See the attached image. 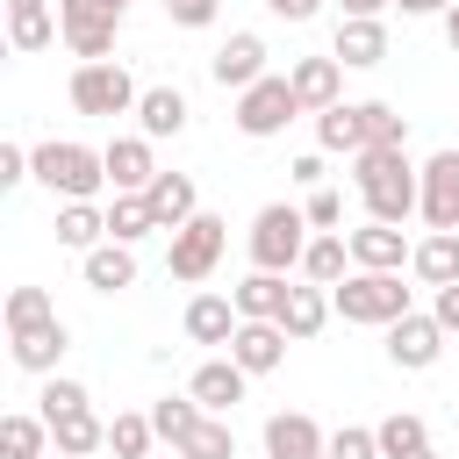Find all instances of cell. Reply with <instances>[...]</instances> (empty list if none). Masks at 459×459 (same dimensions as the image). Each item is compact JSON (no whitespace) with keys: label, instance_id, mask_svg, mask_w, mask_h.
I'll use <instances>...</instances> for the list:
<instances>
[{"label":"cell","instance_id":"cell-1","mask_svg":"<svg viewBox=\"0 0 459 459\" xmlns=\"http://www.w3.org/2000/svg\"><path fill=\"white\" fill-rule=\"evenodd\" d=\"M351 186L366 201V222H409L423 208V172L409 165V151H359L351 158Z\"/></svg>","mask_w":459,"mask_h":459},{"label":"cell","instance_id":"cell-2","mask_svg":"<svg viewBox=\"0 0 459 459\" xmlns=\"http://www.w3.org/2000/svg\"><path fill=\"white\" fill-rule=\"evenodd\" d=\"M29 165H36V179H43L57 201H93V194L108 186V165H100V151H93V143H72V136H50V143H36V151H29Z\"/></svg>","mask_w":459,"mask_h":459},{"label":"cell","instance_id":"cell-3","mask_svg":"<svg viewBox=\"0 0 459 459\" xmlns=\"http://www.w3.org/2000/svg\"><path fill=\"white\" fill-rule=\"evenodd\" d=\"M244 244H251V273H294L308 258V215L287 208V201H265L251 215V237Z\"/></svg>","mask_w":459,"mask_h":459},{"label":"cell","instance_id":"cell-4","mask_svg":"<svg viewBox=\"0 0 459 459\" xmlns=\"http://www.w3.org/2000/svg\"><path fill=\"white\" fill-rule=\"evenodd\" d=\"M330 308H337L344 323H373V330H387V323L409 316V287H402V273H351L344 287H330Z\"/></svg>","mask_w":459,"mask_h":459},{"label":"cell","instance_id":"cell-5","mask_svg":"<svg viewBox=\"0 0 459 459\" xmlns=\"http://www.w3.org/2000/svg\"><path fill=\"white\" fill-rule=\"evenodd\" d=\"M57 29H65V50L79 65H108V50L122 36V7H108V0H57Z\"/></svg>","mask_w":459,"mask_h":459},{"label":"cell","instance_id":"cell-6","mask_svg":"<svg viewBox=\"0 0 459 459\" xmlns=\"http://www.w3.org/2000/svg\"><path fill=\"white\" fill-rule=\"evenodd\" d=\"M222 244H230V222L222 215H194L186 230H172V251H165V273L172 280H186V287H201L208 273H215V258H222Z\"/></svg>","mask_w":459,"mask_h":459},{"label":"cell","instance_id":"cell-7","mask_svg":"<svg viewBox=\"0 0 459 459\" xmlns=\"http://www.w3.org/2000/svg\"><path fill=\"white\" fill-rule=\"evenodd\" d=\"M294 115H301V100H294V79H287V72H265L251 93H237V129H244L251 143L280 136Z\"/></svg>","mask_w":459,"mask_h":459},{"label":"cell","instance_id":"cell-8","mask_svg":"<svg viewBox=\"0 0 459 459\" xmlns=\"http://www.w3.org/2000/svg\"><path fill=\"white\" fill-rule=\"evenodd\" d=\"M136 100H143V86H136L115 57L72 72V108H79V115H136Z\"/></svg>","mask_w":459,"mask_h":459},{"label":"cell","instance_id":"cell-9","mask_svg":"<svg viewBox=\"0 0 459 459\" xmlns=\"http://www.w3.org/2000/svg\"><path fill=\"white\" fill-rule=\"evenodd\" d=\"M208 79H215L222 93H251V86L265 79V36H258V29L222 36V43H215V57H208Z\"/></svg>","mask_w":459,"mask_h":459},{"label":"cell","instance_id":"cell-10","mask_svg":"<svg viewBox=\"0 0 459 459\" xmlns=\"http://www.w3.org/2000/svg\"><path fill=\"white\" fill-rule=\"evenodd\" d=\"M387 359L402 366V373H430L437 359H445V330H437V316H402V323H387Z\"/></svg>","mask_w":459,"mask_h":459},{"label":"cell","instance_id":"cell-11","mask_svg":"<svg viewBox=\"0 0 459 459\" xmlns=\"http://www.w3.org/2000/svg\"><path fill=\"white\" fill-rule=\"evenodd\" d=\"M265 459H330V430L301 409L265 416Z\"/></svg>","mask_w":459,"mask_h":459},{"label":"cell","instance_id":"cell-12","mask_svg":"<svg viewBox=\"0 0 459 459\" xmlns=\"http://www.w3.org/2000/svg\"><path fill=\"white\" fill-rule=\"evenodd\" d=\"M7 351H14V366H22V373L50 380V373H57V359L72 351V330L50 316V323H29V330H7Z\"/></svg>","mask_w":459,"mask_h":459},{"label":"cell","instance_id":"cell-13","mask_svg":"<svg viewBox=\"0 0 459 459\" xmlns=\"http://www.w3.org/2000/svg\"><path fill=\"white\" fill-rule=\"evenodd\" d=\"M287 79H294V100H301V115L344 108V65H337V57H294V65H287Z\"/></svg>","mask_w":459,"mask_h":459},{"label":"cell","instance_id":"cell-14","mask_svg":"<svg viewBox=\"0 0 459 459\" xmlns=\"http://www.w3.org/2000/svg\"><path fill=\"white\" fill-rule=\"evenodd\" d=\"M344 244H351V265H359V273H402V265H409V251H416L394 222H359Z\"/></svg>","mask_w":459,"mask_h":459},{"label":"cell","instance_id":"cell-15","mask_svg":"<svg viewBox=\"0 0 459 459\" xmlns=\"http://www.w3.org/2000/svg\"><path fill=\"white\" fill-rule=\"evenodd\" d=\"M430 230H459V151H437L423 165V208H416Z\"/></svg>","mask_w":459,"mask_h":459},{"label":"cell","instance_id":"cell-16","mask_svg":"<svg viewBox=\"0 0 459 459\" xmlns=\"http://www.w3.org/2000/svg\"><path fill=\"white\" fill-rule=\"evenodd\" d=\"M244 387H251V373H244L237 359H208V366H194V380H186V394H194L208 416H230V409L244 402Z\"/></svg>","mask_w":459,"mask_h":459},{"label":"cell","instance_id":"cell-17","mask_svg":"<svg viewBox=\"0 0 459 459\" xmlns=\"http://www.w3.org/2000/svg\"><path fill=\"white\" fill-rule=\"evenodd\" d=\"M100 165H108V186H115V194H143V186L158 179L151 136H115V143L100 151Z\"/></svg>","mask_w":459,"mask_h":459},{"label":"cell","instance_id":"cell-18","mask_svg":"<svg viewBox=\"0 0 459 459\" xmlns=\"http://www.w3.org/2000/svg\"><path fill=\"white\" fill-rule=\"evenodd\" d=\"M143 201H151V215H158V230L172 237V230H186L194 215H201V186L186 179V172H158L151 186H143Z\"/></svg>","mask_w":459,"mask_h":459},{"label":"cell","instance_id":"cell-19","mask_svg":"<svg viewBox=\"0 0 459 459\" xmlns=\"http://www.w3.org/2000/svg\"><path fill=\"white\" fill-rule=\"evenodd\" d=\"M186 93L179 86H143V100H136V136H151V143H165V136H179L186 129Z\"/></svg>","mask_w":459,"mask_h":459},{"label":"cell","instance_id":"cell-20","mask_svg":"<svg viewBox=\"0 0 459 459\" xmlns=\"http://www.w3.org/2000/svg\"><path fill=\"white\" fill-rule=\"evenodd\" d=\"M287 330L280 323H237V337H230V359L244 366V373H273L280 359H287Z\"/></svg>","mask_w":459,"mask_h":459},{"label":"cell","instance_id":"cell-21","mask_svg":"<svg viewBox=\"0 0 459 459\" xmlns=\"http://www.w3.org/2000/svg\"><path fill=\"white\" fill-rule=\"evenodd\" d=\"M330 57L351 65V72H373V65L387 57V22H344V14H337V43H330Z\"/></svg>","mask_w":459,"mask_h":459},{"label":"cell","instance_id":"cell-22","mask_svg":"<svg viewBox=\"0 0 459 459\" xmlns=\"http://www.w3.org/2000/svg\"><path fill=\"white\" fill-rule=\"evenodd\" d=\"M79 273H86V287L93 294H122V287H136V244H100V251H86L79 258Z\"/></svg>","mask_w":459,"mask_h":459},{"label":"cell","instance_id":"cell-23","mask_svg":"<svg viewBox=\"0 0 459 459\" xmlns=\"http://www.w3.org/2000/svg\"><path fill=\"white\" fill-rule=\"evenodd\" d=\"M287 294H294V287H287V273H244L230 301H237V316H244V323H280Z\"/></svg>","mask_w":459,"mask_h":459},{"label":"cell","instance_id":"cell-24","mask_svg":"<svg viewBox=\"0 0 459 459\" xmlns=\"http://www.w3.org/2000/svg\"><path fill=\"white\" fill-rule=\"evenodd\" d=\"M301 280H308V287H344V280H351V244H344V230H323V237H308Z\"/></svg>","mask_w":459,"mask_h":459},{"label":"cell","instance_id":"cell-25","mask_svg":"<svg viewBox=\"0 0 459 459\" xmlns=\"http://www.w3.org/2000/svg\"><path fill=\"white\" fill-rule=\"evenodd\" d=\"M237 323H244V316H237L230 294H194V301H186V337H194V344H230Z\"/></svg>","mask_w":459,"mask_h":459},{"label":"cell","instance_id":"cell-26","mask_svg":"<svg viewBox=\"0 0 459 459\" xmlns=\"http://www.w3.org/2000/svg\"><path fill=\"white\" fill-rule=\"evenodd\" d=\"M409 273L423 287H452L459 280V230H430L416 251H409Z\"/></svg>","mask_w":459,"mask_h":459},{"label":"cell","instance_id":"cell-27","mask_svg":"<svg viewBox=\"0 0 459 459\" xmlns=\"http://www.w3.org/2000/svg\"><path fill=\"white\" fill-rule=\"evenodd\" d=\"M57 244L79 251V258L100 251V244H108V215H100L93 201H57Z\"/></svg>","mask_w":459,"mask_h":459},{"label":"cell","instance_id":"cell-28","mask_svg":"<svg viewBox=\"0 0 459 459\" xmlns=\"http://www.w3.org/2000/svg\"><path fill=\"white\" fill-rule=\"evenodd\" d=\"M330 316H337V308H330V287H294V294H287V308H280V330H287L294 344H308Z\"/></svg>","mask_w":459,"mask_h":459},{"label":"cell","instance_id":"cell-29","mask_svg":"<svg viewBox=\"0 0 459 459\" xmlns=\"http://www.w3.org/2000/svg\"><path fill=\"white\" fill-rule=\"evenodd\" d=\"M50 445H57V459H93V452L108 445V423H100L93 409H72V416L50 423Z\"/></svg>","mask_w":459,"mask_h":459},{"label":"cell","instance_id":"cell-30","mask_svg":"<svg viewBox=\"0 0 459 459\" xmlns=\"http://www.w3.org/2000/svg\"><path fill=\"white\" fill-rule=\"evenodd\" d=\"M359 122H366V151H409V115L394 100H359Z\"/></svg>","mask_w":459,"mask_h":459},{"label":"cell","instance_id":"cell-31","mask_svg":"<svg viewBox=\"0 0 459 459\" xmlns=\"http://www.w3.org/2000/svg\"><path fill=\"white\" fill-rule=\"evenodd\" d=\"M316 151H344V158H359V151H366V122H359V108H323V115H316Z\"/></svg>","mask_w":459,"mask_h":459},{"label":"cell","instance_id":"cell-32","mask_svg":"<svg viewBox=\"0 0 459 459\" xmlns=\"http://www.w3.org/2000/svg\"><path fill=\"white\" fill-rule=\"evenodd\" d=\"M201 416H208V409H201L194 394H165V402H151V423H158V437H165L172 452H179V445L201 430Z\"/></svg>","mask_w":459,"mask_h":459},{"label":"cell","instance_id":"cell-33","mask_svg":"<svg viewBox=\"0 0 459 459\" xmlns=\"http://www.w3.org/2000/svg\"><path fill=\"white\" fill-rule=\"evenodd\" d=\"M151 445H158L151 409H122V416L108 423V452H115V459H151Z\"/></svg>","mask_w":459,"mask_h":459},{"label":"cell","instance_id":"cell-34","mask_svg":"<svg viewBox=\"0 0 459 459\" xmlns=\"http://www.w3.org/2000/svg\"><path fill=\"white\" fill-rule=\"evenodd\" d=\"M151 230H158V215H151L143 194H115V201H108V237H115V244H143Z\"/></svg>","mask_w":459,"mask_h":459},{"label":"cell","instance_id":"cell-35","mask_svg":"<svg viewBox=\"0 0 459 459\" xmlns=\"http://www.w3.org/2000/svg\"><path fill=\"white\" fill-rule=\"evenodd\" d=\"M43 445H50V423L43 416H0V459H43Z\"/></svg>","mask_w":459,"mask_h":459},{"label":"cell","instance_id":"cell-36","mask_svg":"<svg viewBox=\"0 0 459 459\" xmlns=\"http://www.w3.org/2000/svg\"><path fill=\"white\" fill-rule=\"evenodd\" d=\"M373 430H380V459H402V452H423V445H430V423H423V416H409V409L380 416Z\"/></svg>","mask_w":459,"mask_h":459},{"label":"cell","instance_id":"cell-37","mask_svg":"<svg viewBox=\"0 0 459 459\" xmlns=\"http://www.w3.org/2000/svg\"><path fill=\"white\" fill-rule=\"evenodd\" d=\"M179 459H237V430H230V416H201V430L179 445Z\"/></svg>","mask_w":459,"mask_h":459},{"label":"cell","instance_id":"cell-38","mask_svg":"<svg viewBox=\"0 0 459 459\" xmlns=\"http://www.w3.org/2000/svg\"><path fill=\"white\" fill-rule=\"evenodd\" d=\"M57 36H65V29H57V7H50V14H7V43H14V50H50Z\"/></svg>","mask_w":459,"mask_h":459},{"label":"cell","instance_id":"cell-39","mask_svg":"<svg viewBox=\"0 0 459 459\" xmlns=\"http://www.w3.org/2000/svg\"><path fill=\"white\" fill-rule=\"evenodd\" d=\"M36 402H43V409H36V416H43V423H57V416H72V409H93V394H86V387H79V380H65V373H50V380H43V394H36Z\"/></svg>","mask_w":459,"mask_h":459},{"label":"cell","instance_id":"cell-40","mask_svg":"<svg viewBox=\"0 0 459 459\" xmlns=\"http://www.w3.org/2000/svg\"><path fill=\"white\" fill-rule=\"evenodd\" d=\"M50 294L43 287H7V330H29V323H50Z\"/></svg>","mask_w":459,"mask_h":459},{"label":"cell","instance_id":"cell-41","mask_svg":"<svg viewBox=\"0 0 459 459\" xmlns=\"http://www.w3.org/2000/svg\"><path fill=\"white\" fill-rule=\"evenodd\" d=\"M330 459H380V430L373 423H337L330 430Z\"/></svg>","mask_w":459,"mask_h":459},{"label":"cell","instance_id":"cell-42","mask_svg":"<svg viewBox=\"0 0 459 459\" xmlns=\"http://www.w3.org/2000/svg\"><path fill=\"white\" fill-rule=\"evenodd\" d=\"M301 215H308V230H337V222H344V194H337V186H316Z\"/></svg>","mask_w":459,"mask_h":459},{"label":"cell","instance_id":"cell-43","mask_svg":"<svg viewBox=\"0 0 459 459\" xmlns=\"http://www.w3.org/2000/svg\"><path fill=\"white\" fill-rule=\"evenodd\" d=\"M165 14H172V29H208L215 0H165Z\"/></svg>","mask_w":459,"mask_h":459},{"label":"cell","instance_id":"cell-44","mask_svg":"<svg viewBox=\"0 0 459 459\" xmlns=\"http://www.w3.org/2000/svg\"><path fill=\"white\" fill-rule=\"evenodd\" d=\"M22 179H36L29 151H22V143H0V186H22Z\"/></svg>","mask_w":459,"mask_h":459},{"label":"cell","instance_id":"cell-45","mask_svg":"<svg viewBox=\"0 0 459 459\" xmlns=\"http://www.w3.org/2000/svg\"><path fill=\"white\" fill-rule=\"evenodd\" d=\"M430 316H437V330H445V337L459 330V280H452V287H437V301H430Z\"/></svg>","mask_w":459,"mask_h":459},{"label":"cell","instance_id":"cell-46","mask_svg":"<svg viewBox=\"0 0 459 459\" xmlns=\"http://www.w3.org/2000/svg\"><path fill=\"white\" fill-rule=\"evenodd\" d=\"M265 7H273L280 22H316V14H323V0H265Z\"/></svg>","mask_w":459,"mask_h":459},{"label":"cell","instance_id":"cell-47","mask_svg":"<svg viewBox=\"0 0 459 459\" xmlns=\"http://www.w3.org/2000/svg\"><path fill=\"white\" fill-rule=\"evenodd\" d=\"M294 179H301V186L316 194V186H323V151H308V158H294Z\"/></svg>","mask_w":459,"mask_h":459},{"label":"cell","instance_id":"cell-48","mask_svg":"<svg viewBox=\"0 0 459 459\" xmlns=\"http://www.w3.org/2000/svg\"><path fill=\"white\" fill-rule=\"evenodd\" d=\"M344 7V22H380V7H394V0H337Z\"/></svg>","mask_w":459,"mask_h":459},{"label":"cell","instance_id":"cell-49","mask_svg":"<svg viewBox=\"0 0 459 459\" xmlns=\"http://www.w3.org/2000/svg\"><path fill=\"white\" fill-rule=\"evenodd\" d=\"M394 7H402V14H452L459 0H394Z\"/></svg>","mask_w":459,"mask_h":459},{"label":"cell","instance_id":"cell-50","mask_svg":"<svg viewBox=\"0 0 459 459\" xmlns=\"http://www.w3.org/2000/svg\"><path fill=\"white\" fill-rule=\"evenodd\" d=\"M7 14H50V0H7Z\"/></svg>","mask_w":459,"mask_h":459},{"label":"cell","instance_id":"cell-51","mask_svg":"<svg viewBox=\"0 0 459 459\" xmlns=\"http://www.w3.org/2000/svg\"><path fill=\"white\" fill-rule=\"evenodd\" d=\"M445 43H452V50H459V7H452V14H445Z\"/></svg>","mask_w":459,"mask_h":459},{"label":"cell","instance_id":"cell-52","mask_svg":"<svg viewBox=\"0 0 459 459\" xmlns=\"http://www.w3.org/2000/svg\"><path fill=\"white\" fill-rule=\"evenodd\" d=\"M402 459H437V452H430V445H423V452H402Z\"/></svg>","mask_w":459,"mask_h":459},{"label":"cell","instance_id":"cell-53","mask_svg":"<svg viewBox=\"0 0 459 459\" xmlns=\"http://www.w3.org/2000/svg\"><path fill=\"white\" fill-rule=\"evenodd\" d=\"M108 7H129V0H108Z\"/></svg>","mask_w":459,"mask_h":459},{"label":"cell","instance_id":"cell-54","mask_svg":"<svg viewBox=\"0 0 459 459\" xmlns=\"http://www.w3.org/2000/svg\"><path fill=\"white\" fill-rule=\"evenodd\" d=\"M172 459H179V452H172Z\"/></svg>","mask_w":459,"mask_h":459}]
</instances>
